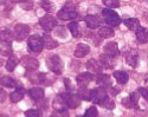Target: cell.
Returning <instances> with one entry per match:
<instances>
[{
  "label": "cell",
  "instance_id": "34",
  "mask_svg": "<svg viewBox=\"0 0 148 117\" xmlns=\"http://www.w3.org/2000/svg\"><path fill=\"white\" fill-rule=\"evenodd\" d=\"M102 1L108 8H117V7H120V1L119 0H102Z\"/></svg>",
  "mask_w": 148,
  "mask_h": 117
},
{
  "label": "cell",
  "instance_id": "3",
  "mask_svg": "<svg viewBox=\"0 0 148 117\" xmlns=\"http://www.w3.org/2000/svg\"><path fill=\"white\" fill-rule=\"evenodd\" d=\"M102 14L106 19V22L110 26V27H117L121 24V18L119 17V14L114 11H112L110 8H104L102 11Z\"/></svg>",
  "mask_w": 148,
  "mask_h": 117
},
{
  "label": "cell",
  "instance_id": "27",
  "mask_svg": "<svg viewBox=\"0 0 148 117\" xmlns=\"http://www.w3.org/2000/svg\"><path fill=\"white\" fill-rule=\"evenodd\" d=\"M69 30L71 32V34L73 37H81V27H79V24L78 22H75V21H72L69 24Z\"/></svg>",
  "mask_w": 148,
  "mask_h": 117
},
{
  "label": "cell",
  "instance_id": "19",
  "mask_svg": "<svg viewBox=\"0 0 148 117\" xmlns=\"http://www.w3.org/2000/svg\"><path fill=\"white\" fill-rule=\"evenodd\" d=\"M24 95H25V92H24V89L17 88V89L10 95V99H11L12 103H17V102H19V101L23 99Z\"/></svg>",
  "mask_w": 148,
  "mask_h": 117
},
{
  "label": "cell",
  "instance_id": "44",
  "mask_svg": "<svg viewBox=\"0 0 148 117\" xmlns=\"http://www.w3.org/2000/svg\"><path fill=\"white\" fill-rule=\"evenodd\" d=\"M6 99V92L0 89V102H4Z\"/></svg>",
  "mask_w": 148,
  "mask_h": 117
},
{
  "label": "cell",
  "instance_id": "5",
  "mask_svg": "<svg viewBox=\"0 0 148 117\" xmlns=\"http://www.w3.org/2000/svg\"><path fill=\"white\" fill-rule=\"evenodd\" d=\"M20 64L25 67L29 71H36L37 69L39 67V62L36 59L33 57H30V56H24L21 59H20Z\"/></svg>",
  "mask_w": 148,
  "mask_h": 117
},
{
  "label": "cell",
  "instance_id": "1",
  "mask_svg": "<svg viewBox=\"0 0 148 117\" xmlns=\"http://www.w3.org/2000/svg\"><path fill=\"white\" fill-rule=\"evenodd\" d=\"M46 66L50 71H52L56 75H60L62 72H63V62H62V59L56 54L47 58L46 59Z\"/></svg>",
  "mask_w": 148,
  "mask_h": 117
},
{
  "label": "cell",
  "instance_id": "31",
  "mask_svg": "<svg viewBox=\"0 0 148 117\" xmlns=\"http://www.w3.org/2000/svg\"><path fill=\"white\" fill-rule=\"evenodd\" d=\"M100 105H101V107H104V108L108 109V110H113V109L115 108V102H114L113 99L106 97V98L100 103Z\"/></svg>",
  "mask_w": 148,
  "mask_h": 117
},
{
  "label": "cell",
  "instance_id": "37",
  "mask_svg": "<svg viewBox=\"0 0 148 117\" xmlns=\"http://www.w3.org/2000/svg\"><path fill=\"white\" fill-rule=\"evenodd\" d=\"M25 116L26 117H40V111L39 110H36V109H31V110H27L25 112Z\"/></svg>",
  "mask_w": 148,
  "mask_h": 117
},
{
  "label": "cell",
  "instance_id": "39",
  "mask_svg": "<svg viewBox=\"0 0 148 117\" xmlns=\"http://www.w3.org/2000/svg\"><path fill=\"white\" fill-rule=\"evenodd\" d=\"M122 105H125V107L128 108V109L134 108V105H133V103L130 101V97H125V98H123L122 99Z\"/></svg>",
  "mask_w": 148,
  "mask_h": 117
},
{
  "label": "cell",
  "instance_id": "41",
  "mask_svg": "<svg viewBox=\"0 0 148 117\" xmlns=\"http://www.w3.org/2000/svg\"><path fill=\"white\" fill-rule=\"evenodd\" d=\"M55 32H56L57 36L60 37V38H65V37H66L65 34H63V33L65 32V29H63V27H57V29L55 30Z\"/></svg>",
  "mask_w": 148,
  "mask_h": 117
},
{
  "label": "cell",
  "instance_id": "20",
  "mask_svg": "<svg viewBox=\"0 0 148 117\" xmlns=\"http://www.w3.org/2000/svg\"><path fill=\"white\" fill-rule=\"evenodd\" d=\"M29 96L33 99V101H39L44 97V90L40 88H33L29 91Z\"/></svg>",
  "mask_w": 148,
  "mask_h": 117
},
{
  "label": "cell",
  "instance_id": "7",
  "mask_svg": "<svg viewBox=\"0 0 148 117\" xmlns=\"http://www.w3.org/2000/svg\"><path fill=\"white\" fill-rule=\"evenodd\" d=\"M30 27L25 24H17L14 27V38L17 40H24L29 37Z\"/></svg>",
  "mask_w": 148,
  "mask_h": 117
},
{
  "label": "cell",
  "instance_id": "35",
  "mask_svg": "<svg viewBox=\"0 0 148 117\" xmlns=\"http://www.w3.org/2000/svg\"><path fill=\"white\" fill-rule=\"evenodd\" d=\"M97 115H98V111H97L96 107H90L87 111H85L83 117H97Z\"/></svg>",
  "mask_w": 148,
  "mask_h": 117
},
{
  "label": "cell",
  "instance_id": "33",
  "mask_svg": "<svg viewBox=\"0 0 148 117\" xmlns=\"http://www.w3.org/2000/svg\"><path fill=\"white\" fill-rule=\"evenodd\" d=\"M12 53V46L11 44H4L0 46V54H3V56H11Z\"/></svg>",
  "mask_w": 148,
  "mask_h": 117
},
{
  "label": "cell",
  "instance_id": "47",
  "mask_svg": "<svg viewBox=\"0 0 148 117\" xmlns=\"http://www.w3.org/2000/svg\"><path fill=\"white\" fill-rule=\"evenodd\" d=\"M6 4V0H0V5H5Z\"/></svg>",
  "mask_w": 148,
  "mask_h": 117
},
{
  "label": "cell",
  "instance_id": "10",
  "mask_svg": "<svg viewBox=\"0 0 148 117\" xmlns=\"http://www.w3.org/2000/svg\"><path fill=\"white\" fill-rule=\"evenodd\" d=\"M107 97V90L104 88H97L91 90V101L96 104H100Z\"/></svg>",
  "mask_w": 148,
  "mask_h": 117
},
{
  "label": "cell",
  "instance_id": "23",
  "mask_svg": "<svg viewBox=\"0 0 148 117\" xmlns=\"http://www.w3.org/2000/svg\"><path fill=\"white\" fill-rule=\"evenodd\" d=\"M135 32H136V38L140 43H142V44L148 43V30H146L143 27H139Z\"/></svg>",
  "mask_w": 148,
  "mask_h": 117
},
{
  "label": "cell",
  "instance_id": "9",
  "mask_svg": "<svg viewBox=\"0 0 148 117\" xmlns=\"http://www.w3.org/2000/svg\"><path fill=\"white\" fill-rule=\"evenodd\" d=\"M94 79V75L90 73V72H84V73H81L77 76L76 78V83L77 85L79 86V89H84L89 85V83Z\"/></svg>",
  "mask_w": 148,
  "mask_h": 117
},
{
  "label": "cell",
  "instance_id": "12",
  "mask_svg": "<svg viewBox=\"0 0 148 117\" xmlns=\"http://www.w3.org/2000/svg\"><path fill=\"white\" fill-rule=\"evenodd\" d=\"M57 17L62 20H71V19H75L78 17V13L76 11H72V10H62L57 13Z\"/></svg>",
  "mask_w": 148,
  "mask_h": 117
},
{
  "label": "cell",
  "instance_id": "46",
  "mask_svg": "<svg viewBox=\"0 0 148 117\" xmlns=\"http://www.w3.org/2000/svg\"><path fill=\"white\" fill-rule=\"evenodd\" d=\"M26 0H11V3H24Z\"/></svg>",
  "mask_w": 148,
  "mask_h": 117
},
{
  "label": "cell",
  "instance_id": "25",
  "mask_svg": "<svg viewBox=\"0 0 148 117\" xmlns=\"http://www.w3.org/2000/svg\"><path fill=\"white\" fill-rule=\"evenodd\" d=\"M19 64V59L16 57V56H10L8 61L6 63V69L8 71H13V70L17 67V65Z\"/></svg>",
  "mask_w": 148,
  "mask_h": 117
},
{
  "label": "cell",
  "instance_id": "14",
  "mask_svg": "<svg viewBox=\"0 0 148 117\" xmlns=\"http://www.w3.org/2000/svg\"><path fill=\"white\" fill-rule=\"evenodd\" d=\"M87 69H88V71L90 73H101L103 67H102V65L100 64V62H98V61L90 59L87 63Z\"/></svg>",
  "mask_w": 148,
  "mask_h": 117
},
{
  "label": "cell",
  "instance_id": "32",
  "mask_svg": "<svg viewBox=\"0 0 148 117\" xmlns=\"http://www.w3.org/2000/svg\"><path fill=\"white\" fill-rule=\"evenodd\" d=\"M51 117H69V111L66 108H60V109H55L52 112Z\"/></svg>",
  "mask_w": 148,
  "mask_h": 117
},
{
  "label": "cell",
  "instance_id": "22",
  "mask_svg": "<svg viewBox=\"0 0 148 117\" xmlns=\"http://www.w3.org/2000/svg\"><path fill=\"white\" fill-rule=\"evenodd\" d=\"M114 78L116 79V82L119 84H126L128 82V79H129V76L125 71H115L114 72Z\"/></svg>",
  "mask_w": 148,
  "mask_h": 117
},
{
  "label": "cell",
  "instance_id": "43",
  "mask_svg": "<svg viewBox=\"0 0 148 117\" xmlns=\"http://www.w3.org/2000/svg\"><path fill=\"white\" fill-rule=\"evenodd\" d=\"M64 84H65V86H66V90L71 91V89H72V84H71V79H69V78H65V79H64Z\"/></svg>",
  "mask_w": 148,
  "mask_h": 117
},
{
  "label": "cell",
  "instance_id": "48",
  "mask_svg": "<svg viewBox=\"0 0 148 117\" xmlns=\"http://www.w3.org/2000/svg\"><path fill=\"white\" fill-rule=\"evenodd\" d=\"M0 117H8L6 114H0Z\"/></svg>",
  "mask_w": 148,
  "mask_h": 117
},
{
  "label": "cell",
  "instance_id": "13",
  "mask_svg": "<svg viewBox=\"0 0 148 117\" xmlns=\"http://www.w3.org/2000/svg\"><path fill=\"white\" fill-rule=\"evenodd\" d=\"M89 52H90L89 45L84 44V43H81V44L77 45V48H76L75 52H73V56H75L76 58H83V57L87 56Z\"/></svg>",
  "mask_w": 148,
  "mask_h": 117
},
{
  "label": "cell",
  "instance_id": "40",
  "mask_svg": "<svg viewBox=\"0 0 148 117\" xmlns=\"http://www.w3.org/2000/svg\"><path fill=\"white\" fill-rule=\"evenodd\" d=\"M21 7L24 10H31L33 7V1H32V0H26V1L21 3Z\"/></svg>",
  "mask_w": 148,
  "mask_h": 117
},
{
  "label": "cell",
  "instance_id": "15",
  "mask_svg": "<svg viewBox=\"0 0 148 117\" xmlns=\"http://www.w3.org/2000/svg\"><path fill=\"white\" fill-rule=\"evenodd\" d=\"M14 39V33H12L8 30H1L0 31V44H11Z\"/></svg>",
  "mask_w": 148,
  "mask_h": 117
},
{
  "label": "cell",
  "instance_id": "24",
  "mask_svg": "<svg viewBox=\"0 0 148 117\" xmlns=\"http://www.w3.org/2000/svg\"><path fill=\"white\" fill-rule=\"evenodd\" d=\"M32 73L29 76V78H30V80L32 82V83H34V84H40V83H43V82L45 80V75L44 73H37L36 71H31Z\"/></svg>",
  "mask_w": 148,
  "mask_h": 117
},
{
  "label": "cell",
  "instance_id": "4",
  "mask_svg": "<svg viewBox=\"0 0 148 117\" xmlns=\"http://www.w3.org/2000/svg\"><path fill=\"white\" fill-rule=\"evenodd\" d=\"M60 96L64 102V105H66V107L70 109H76L81 104V98L78 97V95H76V93L66 92V93H63V95H60Z\"/></svg>",
  "mask_w": 148,
  "mask_h": 117
},
{
  "label": "cell",
  "instance_id": "18",
  "mask_svg": "<svg viewBox=\"0 0 148 117\" xmlns=\"http://www.w3.org/2000/svg\"><path fill=\"white\" fill-rule=\"evenodd\" d=\"M100 64L104 69H113L115 63L113 62V58L112 57H109V56H107L104 53V54H101L100 56Z\"/></svg>",
  "mask_w": 148,
  "mask_h": 117
},
{
  "label": "cell",
  "instance_id": "28",
  "mask_svg": "<svg viewBox=\"0 0 148 117\" xmlns=\"http://www.w3.org/2000/svg\"><path fill=\"white\" fill-rule=\"evenodd\" d=\"M98 34H100V37L102 38H112L114 36V30L112 27H102L100 31H98Z\"/></svg>",
  "mask_w": 148,
  "mask_h": 117
},
{
  "label": "cell",
  "instance_id": "38",
  "mask_svg": "<svg viewBox=\"0 0 148 117\" xmlns=\"http://www.w3.org/2000/svg\"><path fill=\"white\" fill-rule=\"evenodd\" d=\"M40 5H42V7H43L45 11H47V12L52 11V3L47 1V0H43V1L40 3Z\"/></svg>",
  "mask_w": 148,
  "mask_h": 117
},
{
  "label": "cell",
  "instance_id": "6",
  "mask_svg": "<svg viewBox=\"0 0 148 117\" xmlns=\"http://www.w3.org/2000/svg\"><path fill=\"white\" fill-rule=\"evenodd\" d=\"M39 24H40V26H42L45 31H51V30H53L55 26L57 25V20H56V18H55L53 16L46 14V16H44L43 18H40Z\"/></svg>",
  "mask_w": 148,
  "mask_h": 117
},
{
  "label": "cell",
  "instance_id": "11",
  "mask_svg": "<svg viewBox=\"0 0 148 117\" xmlns=\"http://www.w3.org/2000/svg\"><path fill=\"white\" fill-rule=\"evenodd\" d=\"M104 53H106L107 56H109V57H112V58L117 57L119 53H120L117 44H116L115 41H109V43H107L106 46H104Z\"/></svg>",
  "mask_w": 148,
  "mask_h": 117
},
{
  "label": "cell",
  "instance_id": "45",
  "mask_svg": "<svg viewBox=\"0 0 148 117\" xmlns=\"http://www.w3.org/2000/svg\"><path fill=\"white\" fill-rule=\"evenodd\" d=\"M110 92H112V95H117V93H120V89L119 88H112L110 89Z\"/></svg>",
  "mask_w": 148,
  "mask_h": 117
},
{
  "label": "cell",
  "instance_id": "16",
  "mask_svg": "<svg viewBox=\"0 0 148 117\" xmlns=\"http://www.w3.org/2000/svg\"><path fill=\"white\" fill-rule=\"evenodd\" d=\"M96 82H97L98 85H101L104 89L112 85V80H110V77L108 75H104V73H98V76L96 77Z\"/></svg>",
  "mask_w": 148,
  "mask_h": 117
},
{
  "label": "cell",
  "instance_id": "21",
  "mask_svg": "<svg viewBox=\"0 0 148 117\" xmlns=\"http://www.w3.org/2000/svg\"><path fill=\"white\" fill-rule=\"evenodd\" d=\"M123 24L126 25L127 29H129L132 31H136L140 27V21L138 19H135V18H129V19L123 20Z\"/></svg>",
  "mask_w": 148,
  "mask_h": 117
},
{
  "label": "cell",
  "instance_id": "17",
  "mask_svg": "<svg viewBox=\"0 0 148 117\" xmlns=\"http://www.w3.org/2000/svg\"><path fill=\"white\" fill-rule=\"evenodd\" d=\"M43 43H44V48L47 49V50L56 49V48H57V45H58L57 41L53 40V39L51 38L50 34H47V33H45L44 36H43Z\"/></svg>",
  "mask_w": 148,
  "mask_h": 117
},
{
  "label": "cell",
  "instance_id": "29",
  "mask_svg": "<svg viewBox=\"0 0 148 117\" xmlns=\"http://www.w3.org/2000/svg\"><path fill=\"white\" fill-rule=\"evenodd\" d=\"M78 97L81 99H84V101H91V90H88L87 88L79 89Z\"/></svg>",
  "mask_w": 148,
  "mask_h": 117
},
{
  "label": "cell",
  "instance_id": "2",
  "mask_svg": "<svg viewBox=\"0 0 148 117\" xmlns=\"http://www.w3.org/2000/svg\"><path fill=\"white\" fill-rule=\"evenodd\" d=\"M27 46L30 52H32L33 54H39L44 48V43H43V38H40L37 34H33L29 38L27 41Z\"/></svg>",
  "mask_w": 148,
  "mask_h": 117
},
{
  "label": "cell",
  "instance_id": "8",
  "mask_svg": "<svg viewBox=\"0 0 148 117\" xmlns=\"http://www.w3.org/2000/svg\"><path fill=\"white\" fill-rule=\"evenodd\" d=\"M84 21L87 26L91 30H95L97 27H100L102 24H103V18L98 17V16H92V14H89L84 18Z\"/></svg>",
  "mask_w": 148,
  "mask_h": 117
},
{
  "label": "cell",
  "instance_id": "30",
  "mask_svg": "<svg viewBox=\"0 0 148 117\" xmlns=\"http://www.w3.org/2000/svg\"><path fill=\"white\" fill-rule=\"evenodd\" d=\"M127 63H128V65L132 66V67H136L138 64H139V57H138V54L130 53V54L127 57Z\"/></svg>",
  "mask_w": 148,
  "mask_h": 117
},
{
  "label": "cell",
  "instance_id": "26",
  "mask_svg": "<svg viewBox=\"0 0 148 117\" xmlns=\"http://www.w3.org/2000/svg\"><path fill=\"white\" fill-rule=\"evenodd\" d=\"M0 83H1V85L6 86V88H14V86L17 85L16 80L12 78V77H10V76H4V77H1V79H0Z\"/></svg>",
  "mask_w": 148,
  "mask_h": 117
},
{
  "label": "cell",
  "instance_id": "36",
  "mask_svg": "<svg viewBox=\"0 0 148 117\" xmlns=\"http://www.w3.org/2000/svg\"><path fill=\"white\" fill-rule=\"evenodd\" d=\"M139 98H140V93L139 92H133L130 95V101L134 105V108H139Z\"/></svg>",
  "mask_w": 148,
  "mask_h": 117
},
{
  "label": "cell",
  "instance_id": "42",
  "mask_svg": "<svg viewBox=\"0 0 148 117\" xmlns=\"http://www.w3.org/2000/svg\"><path fill=\"white\" fill-rule=\"evenodd\" d=\"M142 97H145L146 99H148V89L146 88H139V91H138Z\"/></svg>",
  "mask_w": 148,
  "mask_h": 117
}]
</instances>
